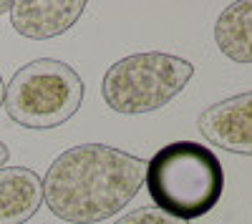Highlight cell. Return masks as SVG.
Listing matches in <instances>:
<instances>
[{"instance_id": "1", "label": "cell", "mask_w": 252, "mask_h": 224, "mask_svg": "<svg viewBox=\"0 0 252 224\" xmlns=\"http://www.w3.org/2000/svg\"><path fill=\"white\" fill-rule=\"evenodd\" d=\"M146 161L106 144L71 146L43 176V201L63 222L96 224L119 214L139 194Z\"/></svg>"}, {"instance_id": "2", "label": "cell", "mask_w": 252, "mask_h": 224, "mask_svg": "<svg viewBox=\"0 0 252 224\" xmlns=\"http://www.w3.org/2000/svg\"><path fill=\"white\" fill-rule=\"evenodd\" d=\"M144 184L157 209L189 222L220 204L224 169L212 149L197 141H174L146 161Z\"/></svg>"}, {"instance_id": "3", "label": "cell", "mask_w": 252, "mask_h": 224, "mask_svg": "<svg viewBox=\"0 0 252 224\" xmlns=\"http://www.w3.org/2000/svg\"><path fill=\"white\" fill-rule=\"evenodd\" d=\"M83 93L86 86L68 63L38 58L13 73L5 86L3 106L13 124L46 131L66 124L78 113Z\"/></svg>"}, {"instance_id": "4", "label": "cell", "mask_w": 252, "mask_h": 224, "mask_svg": "<svg viewBox=\"0 0 252 224\" xmlns=\"http://www.w3.org/2000/svg\"><path fill=\"white\" fill-rule=\"evenodd\" d=\"M194 76V66L174 53L144 51L126 56L103 73L101 96L106 106L124 116L152 113L187 88Z\"/></svg>"}, {"instance_id": "5", "label": "cell", "mask_w": 252, "mask_h": 224, "mask_svg": "<svg viewBox=\"0 0 252 224\" xmlns=\"http://www.w3.org/2000/svg\"><path fill=\"white\" fill-rule=\"evenodd\" d=\"M197 126L212 146L252 156V91L207 106L197 118Z\"/></svg>"}, {"instance_id": "6", "label": "cell", "mask_w": 252, "mask_h": 224, "mask_svg": "<svg viewBox=\"0 0 252 224\" xmlns=\"http://www.w3.org/2000/svg\"><path fill=\"white\" fill-rule=\"evenodd\" d=\"M86 10V0H18L10 8V23L18 35L48 40L68 33Z\"/></svg>"}, {"instance_id": "7", "label": "cell", "mask_w": 252, "mask_h": 224, "mask_svg": "<svg viewBox=\"0 0 252 224\" xmlns=\"http://www.w3.org/2000/svg\"><path fill=\"white\" fill-rule=\"evenodd\" d=\"M43 201V181L28 167L0 169V224L33 219Z\"/></svg>"}, {"instance_id": "8", "label": "cell", "mask_w": 252, "mask_h": 224, "mask_svg": "<svg viewBox=\"0 0 252 224\" xmlns=\"http://www.w3.org/2000/svg\"><path fill=\"white\" fill-rule=\"evenodd\" d=\"M215 43L235 63L252 66V0L227 5L215 23Z\"/></svg>"}, {"instance_id": "9", "label": "cell", "mask_w": 252, "mask_h": 224, "mask_svg": "<svg viewBox=\"0 0 252 224\" xmlns=\"http://www.w3.org/2000/svg\"><path fill=\"white\" fill-rule=\"evenodd\" d=\"M114 224H189V222L174 219V217L164 214V212L157 209V207H141V209H134V212H129V214H124V217L116 219Z\"/></svg>"}, {"instance_id": "10", "label": "cell", "mask_w": 252, "mask_h": 224, "mask_svg": "<svg viewBox=\"0 0 252 224\" xmlns=\"http://www.w3.org/2000/svg\"><path fill=\"white\" fill-rule=\"evenodd\" d=\"M10 159V151H8V146L3 144V141H0V169L5 167V161Z\"/></svg>"}, {"instance_id": "11", "label": "cell", "mask_w": 252, "mask_h": 224, "mask_svg": "<svg viewBox=\"0 0 252 224\" xmlns=\"http://www.w3.org/2000/svg\"><path fill=\"white\" fill-rule=\"evenodd\" d=\"M10 8H13L10 0H0V15H3V13H10Z\"/></svg>"}, {"instance_id": "12", "label": "cell", "mask_w": 252, "mask_h": 224, "mask_svg": "<svg viewBox=\"0 0 252 224\" xmlns=\"http://www.w3.org/2000/svg\"><path fill=\"white\" fill-rule=\"evenodd\" d=\"M3 101H5V84H3V78H0V106H3Z\"/></svg>"}]
</instances>
